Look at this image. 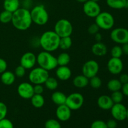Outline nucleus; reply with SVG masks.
<instances>
[{"instance_id":"obj_1","label":"nucleus","mask_w":128,"mask_h":128,"mask_svg":"<svg viewBox=\"0 0 128 128\" xmlns=\"http://www.w3.org/2000/svg\"><path fill=\"white\" fill-rule=\"evenodd\" d=\"M11 23L16 30L20 31L28 30L32 23L30 11L23 8L18 9L12 12Z\"/></svg>"},{"instance_id":"obj_2","label":"nucleus","mask_w":128,"mask_h":128,"mask_svg":"<svg viewBox=\"0 0 128 128\" xmlns=\"http://www.w3.org/2000/svg\"><path fill=\"white\" fill-rule=\"evenodd\" d=\"M60 37L54 31L44 32L39 38V45L43 51L53 52L59 49Z\"/></svg>"},{"instance_id":"obj_3","label":"nucleus","mask_w":128,"mask_h":128,"mask_svg":"<svg viewBox=\"0 0 128 128\" xmlns=\"http://www.w3.org/2000/svg\"><path fill=\"white\" fill-rule=\"evenodd\" d=\"M36 60L39 66L48 71H52L58 66L57 58L48 51L40 52L36 56Z\"/></svg>"},{"instance_id":"obj_4","label":"nucleus","mask_w":128,"mask_h":128,"mask_svg":"<svg viewBox=\"0 0 128 128\" xmlns=\"http://www.w3.org/2000/svg\"><path fill=\"white\" fill-rule=\"evenodd\" d=\"M32 22L38 26H44L49 21V14L43 5H37L30 11Z\"/></svg>"},{"instance_id":"obj_5","label":"nucleus","mask_w":128,"mask_h":128,"mask_svg":"<svg viewBox=\"0 0 128 128\" xmlns=\"http://www.w3.org/2000/svg\"><path fill=\"white\" fill-rule=\"evenodd\" d=\"M50 77L49 71L41 67L31 69L29 74V80L32 84H42Z\"/></svg>"},{"instance_id":"obj_6","label":"nucleus","mask_w":128,"mask_h":128,"mask_svg":"<svg viewBox=\"0 0 128 128\" xmlns=\"http://www.w3.org/2000/svg\"><path fill=\"white\" fill-rule=\"evenodd\" d=\"M95 23L100 29L111 30L114 25V18L110 12L107 11L101 12L95 18Z\"/></svg>"},{"instance_id":"obj_7","label":"nucleus","mask_w":128,"mask_h":128,"mask_svg":"<svg viewBox=\"0 0 128 128\" xmlns=\"http://www.w3.org/2000/svg\"><path fill=\"white\" fill-rule=\"evenodd\" d=\"M54 31L60 38L71 36L73 31V27L71 22L67 19H60L55 24Z\"/></svg>"},{"instance_id":"obj_8","label":"nucleus","mask_w":128,"mask_h":128,"mask_svg":"<svg viewBox=\"0 0 128 128\" xmlns=\"http://www.w3.org/2000/svg\"><path fill=\"white\" fill-rule=\"evenodd\" d=\"M84 102V98L80 92H72L66 98L65 104L71 111H76L81 108Z\"/></svg>"},{"instance_id":"obj_9","label":"nucleus","mask_w":128,"mask_h":128,"mask_svg":"<svg viewBox=\"0 0 128 128\" xmlns=\"http://www.w3.org/2000/svg\"><path fill=\"white\" fill-rule=\"evenodd\" d=\"M112 41L118 44L128 43V30L124 28H117L112 30L110 34Z\"/></svg>"},{"instance_id":"obj_10","label":"nucleus","mask_w":128,"mask_h":128,"mask_svg":"<svg viewBox=\"0 0 128 128\" xmlns=\"http://www.w3.org/2000/svg\"><path fill=\"white\" fill-rule=\"evenodd\" d=\"M100 70L98 62L95 60H89L83 64L82 67V74L88 78H91L93 76H97Z\"/></svg>"},{"instance_id":"obj_11","label":"nucleus","mask_w":128,"mask_h":128,"mask_svg":"<svg viewBox=\"0 0 128 128\" xmlns=\"http://www.w3.org/2000/svg\"><path fill=\"white\" fill-rule=\"evenodd\" d=\"M83 11L88 17L96 18L101 12V10L98 2L88 0L84 3Z\"/></svg>"},{"instance_id":"obj_12","label":"nucleus","mask_w":128,"mask_h":128,"mask_svg":"<svg viewBox=\"0 0 128 128\" xmlns=\"http://www.w3.org/2000/svg\"><path fill=\"white\" fill-rule=\"evenodd\" d=\"M17 92L21 98L24 100H30L34 94L33 85L31 82H21L18 86Z\"/></svg>"},{"instance_id":"obj_13","label":"nucleus","mask_w":128,"mask_h":128,"mask_svg":"<svg viewBox=\"0 0 128 128\" xmlns=\"http://www.w3.org/2000/svg\"><path fill=\"white\" fill-rule=\"evenodd\" d=\"M110 110L112 118L116 121H122L126 119L127 108L121 102L114 104Z\"/></svg>"},{"instance_id":"obj_14","label":"nucleus","mask_w":128,"mask_h":128,"mask_svg":"<svg viewBox=\"0 0 128 128\" xmlns=\"http://www.w3.org/2000/svg\"><path fill=\"white\" fill-rule=\"evenodd\" d=\"M37 63L36 56L32 52H26L22 55L20 59V65L26 70H31Z\"/></svg>"},{"instance_id":"obj_15","label":"nucleus","mask_w":128,"mask_h":128,"mask_svg":"<svg viewBox=\"0 0 128 128\" xmlns=\"http://www.w3.org/2000/svg\"><path fill=\"white\" fill-rule=\"evenodd\" d=\"M123 62L120 58H111L108 62L107 67L109 72L112 74L117 75L121 73L123 70Z\"/></svg>"},{"instance_id":"obj_16","label":"nucleus","mask_w":128,"mask_h":128,"mask_svg":"<svg viewBox=\"0 0 128 128\" xmlns=\"http://www.w3.org/2000/svg\"><path fill=\"white\" fill-rule=\"evenodd\" d=\"M56 116L60 121L65 122L68 121L71 116V110L66 104L58 106L56 110Z\"/></svg>"},{"instance_id":"obj_17","label":"nucleus","mask_w":128,"mask_h":128,"mask_svg":"<svg viewBox=\"0 0 128 128\" xmlns=\"http://www.w3.org/2000/svg\"><path fill=\"white\" fill-rule=\"evenodd\" d=\"M56 75L59 80L65 81L70 80L72 75V72L68 66H58L56 68Z\"/></svg>"},{"instance_id":"obj_18","label":"nucleus","mask_w":128,"mask_h":128,"mask_svg":"<svg viewBox=\"0 0 128 128\" xmlns=\"http://www.w3.org/2000/svg\"><path fill=\"white\" fill-rule=\"evenodd\" d=\"M97 104L100 109L108 111L111 110L114 103L112 101L111 96L108 95H102L98 99Z\"/></svg>"},{"instance_id":"obj_19","label":"nucleus","mask_w":128,"mask_h":128,"mask_svg":"<svg viewBox=\"0 0 128 128\" xmlns=\"http://www.w3.org/2000/svg\"><path fill=\"white\" fill-rule=\"evenodd\" d=\"M92 54L96 56H104L107 54L108 48L105 44L101 41L96 42L91 48Z\"/></svg>"},{"instance_id":"obj_20","label":"nucleus","mask_w":128,"mask_h":128,"mask_svg":"<svg viewBox=\"0 0 128 128\" xmlns=\"http://www.w3.org/2000/svg\"><path fill=\"white\" fill-rule=\"evenodd\" d=\"M16 80V76L12 71H5L1 75V81L6 86H11Z\"/></svg>"},{"instance_id":"obj_21","label":"nucleus","mask_w":128,"mask_h":128,"mask_svg":"<svg viewBox=\"0 0 128 128\" xmlns=\"http://www.w3.org/2000/svg\"><path fill=\"white\" fill-rule=\"evenodd\" d=\"M72 84L78 88H84L89 84V78L83 74L78 75L74 78Z\"/></svg>"},{"instance_id":"obj_22","label":"nucleus","mask_w":128,"mask_h":128,"mask_svg":"<svg viewBox=\"0 0 128 128\" xmlns=\"http://www.w3.org/2000/svg\"><path fill=\"white\" fill-rule=\"evenodd\" d=\"M66 98L67 96L66 94L61 91H55L51 95V100L57 106L64 104L66 103Z\"/></svg>"},{"instance_id":"obj_23","label":"nucleus","mask_w":128,"mask_h":128,"mask_svg":"<svg viewBox=\"0 0 128 128\" xmlns=\"http://www.w3.org/2000/svg\"><path fill=\"white\" fill-rule=\"evenodd\" d=\"M20 0H4L3 8L4 10L14 12L20 8Z\"/></svg>"},{"instance_id":"obj_24","label":"nucleus","mask_w":128,"mask_h":128,"mask_svg":"<svg viewBox=\"0 0 128 128\" xmlns=\"http://www.w3.org/2000/svg\"><path fill=\"white\" fill-rule=\"evenodd\" d=\"M106 4L111 8L121 10L126 8L127 0H106Z\"/></svg>"},{"instance_id":"obj_25","label":"nucleus","mask_w":128,"mask_h":128,"mask_svg":"<svg viewBox=\"0 0 128 128\" xmlns=\"http://www.w3.org/2000/svg\"><path fill=\"white\" fill-rule=\"evenodd\" d=\"M30 100L32 106L36 108H41L44 105L45 100L42 94H34Z\"/></svg>"},{"instance_id":"obj_26","label":"nucleus","mask_w":128,"mask_h":128,"mask_svg":"<svg viewBox=\"0 0 128 128\" xmlns=\"http://www.w3.org/2000/svg\"><path fill=\"white\" fill-rule=\"evenodd\" d=\"M122 84L120 81L117 79H112L110 80L107 84V88L111 92L121 91Z\"/></svg>"},{"instance_id":"obj_27","label":"nucleus","mask_w":128,"mask_h":128,"mask_svg":"<svg viewBox=\"0 0 128 128\" xmlns=\"http://www.w3.org/2000/svg\"><path fill=\"white\" fill-rule=\"evenodd\" d=\"M72 44V41L71 36L60 38L59 48H60L62 50H64V51H66V50H69L71 47Z\"/></svg>"},{"instance_id":"obj_28","label":"nucleus","mask_w":128,"mask_h":128,"mask_svg":"<svg viewBox=\"0 0 128 128\" xmlns=\"http://www.w3.org/2000/svg\"><path fill=\"white\" fill-rule=\"evenodd\" d=\"M57 62L58 66H68L71 61V57L67 52H61L57 58Z\"/></svg>"},{"instance_id":"obj_29","label":"nucleus","mask_w":128,"mask_h":128,"mask_svg":"<svg viewBox=\"0 0 128 128\" xmlns=\"http://www.w3.org/2000/svg\"><path fill=\"white\" fill-rule=\"evenodd\" d=\"M45 87L49 90L51 91H54L58 87V81L57 79L53 77H49L46 80L44 83Z\"/></svg>"},{"instance_id":"obj_30","label":"nucleus","mask_w":128,"mask_h":128,"mask_svg":"<svg viewBox=\"0 0 128 128\" xmlns=\"http://www.w3.org/2000/svg\"><path fill=\"white\" fill-rule=\"evenodd\" d=\"M12 12L4 10L0 13V22L3 24H7L11 22Z\"/></svg>"},{"instance_id":"obj_31","label":"nucleus","mask_w":128,"mask_h":128,"mask_svg":"<svg viewBox=\"0 0 128 128\" xmlns=\"http://www.w3.org/2000/svg\"><path fill=\"white\" fill-rule=\"evenodd\" d=\"M89 84L93 89H99L102 85V81L100 77L97 76H93L89 79Z\"/></svg>"},{"instance_id":"obj_32","label":"nucleus","mask_w":128,"mask_h":128,"mask_svg":"<svg viewBox=\"0 0 128 128\" xmlns=\"http://www.w3.org/2000/svg\"><path fill=\"white\" fill-rule=\"evenodd\" d=\"M124 94H122V91H117L114 92H112L111 98L112 99V101L114 104L116 103H121L123 100Z\"/></svg>"},{"instance_id":"obj_33","label":"nucleus","mask_w":128,"mask_h":128,"mask_svg":"<svg viewBox=\"0 0 128 128\" xmlns=\"http://www.w3.org/2000/svg\"><path fill=\"white\" fill-rule=\"evenodd\" d=\"M45 128H61L60 122L54 119H50L47 120L44 124Z\"/></svg>"},{"instance_id":"obj_34","label":"nucleus","mask_w":128,"mask_h":128,"mask_svg":"<svg viewBox=\"0 0 128 128\" xmlns=\"http://www.w3.org/2000/svg\"><path fill=\"white\" fill-rule=\"evenodd\" d=\"M111 54L112 58H120L123 54L122 48L120 46H114L111 50Z\"/></svg>"},{"instance_id":"obj_35","label":"nucleus","mask_w":128,"mask_h":128,"mask_svg":"<svg viewBox=\"0 0 128 128\" xmlns=\"http://www.w3.org/2000/svg\"><path fill=\"white\" fill-rule=\"evenodd\" d=\"M0 128H14L12 122L6 118L0 120Z\"/></svg>"},{"instance_id":"obj_36","label":"nucleus","mask_w":128,"mask_h":128,"mask_svg":"<svg viewBox=\"0 0 128 128\" xmlns=\"http://www.w3.org/2000/svg\"><path fill=\"white\" fill-rule=\"evenodd\" d=\"M91 128H108L106 122L102 120H96L92 122Z\"/></svg>"},{"instance_id":"obj_37","label":"nucleus","mask_w":128,"mask_h":128,"mask_svg":"<svg viewBox=\"0 0 128 128\" xmlns=\"http://www.w3.org/2000/svg\"><path fill=\"white\" fill-rule=\"evenodd\" d=\"M8 113V108L6 104L0 101V120L5 118Z\"/></svg>"},{"instance_id":"obj_38","label":"nucleus","mask_w":128,"mask_h":128,"mask_svg":"<svg viewBox=\"0 0 128 128\" xmlns=\"http://www.w3.org/2000/svg\"><path fill=\"white\" fill-rule=\"evenodd\" d=\"M26 69L24 67H22L21 65L17 66L15 69L14 74L16 77L18 78H22L26 74Z\"/></svg>"},{"instance_id":"obj_39","label":"nucleus","mask_w":128,"mask_h":128,"mask_svg":"<svg viewBox=\"0 0 128 128\" xmlns=\"http://www.w3.org/2000/svg\"><path fill=\"white\" fill-rule=\"evenodd\" d=\"M100 28H99V26L96 24V23H92L91 25H90L88 28V32H89V34L91 35H95L96 33L99 32Z\"/></svg>"},{"instance_id":"obj_40","label":"nucleus","mask_w":128,"mask_h":128,"mask_svg":"<svg viewBox=\"0 0 128 128\" xmlns=\"http://www.w3.org/2000/svg\"><path fill=\"white\" fill-rule=\"evenodd\" d=\"M34 92L36 94H42L44 92V87L42 84H34L33 86Z\"/></svg>"},{"instance_id":"obj_41","label":"nucleus","mask_w":128,"mask_h":128,"mask_svg":"<svg viewBox=\"0 0 128 128\" xmlns=\"http://www.w3.org/2000/svg\"><path fill=\"white\" fill-rule=\"evenodd\" d=\"M7 67L8 64L6 61L4 59L0 58V74H2V72L6 71Z\"/></svg>"},{"instance_id":"obj_42","label":"nucleus","mask_w":128,"mask_h":128,"mask_svg":"<svg viewBox=\"0 0 128 128\" xmlns=\"http://www.w3.org/2000/svg\"><path fill=\"white\" fill-rule=\"evenodd\" d=\"M106 125H107L108 128H116L118 126L117 121L114 119L110 120L106 122Z\"/></svg>"},{"instance_id":"obj_43","label":"nucleus","mask_w":128,"mask_h":128,"mask_svg":"<svg viewBox=\"0 0 128 128\" xmlns=\"http://www.w3.org/2000/svg\"><path fill=\"white\" fill-rule=\"evenodd\" d=\"M119 80L122 83V84L127 83L128 82V74H122L120 76Z\"/></svg>"},{"instance_id":"obj_44","label":"nucleus","mask_w":128,"mask_h":128,"mask_svg":"<svg viewBox=\"0 0 128 128\" xmlns=\"http://www.w3.org/2000/svg\"><path fill=\"white\" fill-rule=\"evenodd\" d=\"M121 90H122V94H123L124 96H126L128 97V82L122 84Z\"/></svg>"},{"instance_id":"obj_45","label":"nucleus","mask_w":128,"mask_h":128,"mask_svg":"<svg viewBox=\"0 0 128 128\" xmlns=\"http://www.w3.org/2000/svg\"><path fill=\"white\" fill-rule=\"evenodd\" d=\"M122 50L123 54L126 55H128V43H126L122 44Z\"/></svg>"},{"instance_id":"obj_46","label":"nucleus","mask_w":128,"mask_h":128,"mask_svg":"<svg viewBox=\"0 0 128 128\" xmlns=\"http://www.w3.org/2000/svg\"><path fill=\"white\" fill-rule=\"evenodd\" d=\"M94 37L96 40L97 41V42L101 41V40H102V35H101V34L99 32L94 35Z\"/></svg>"},{"instance_id":"obj_47","label":"nucleus","mask_w":128,"mask_h":128,"mask_svg":"<svg viewBox=\"0 0 128 128\" xmlns=\"http://www.w3.org/2000/svg\"><path fill=\"white\" fill-rule=\"evenodd\" d=\"M76 1H78V2H81V3H84V2H86V1H88V0H76Z\"/></svg>"},{"instance_id":"obj_48","label":"nucleus","mask_w":128,"mask_h":128,"mask_svg":"<svg viewBox=\"0 0 128 128\" xmlns=\"http://www.w3.org/2000/svg\"><path fill=\"white\" fill-rule=\"evenodd\" d=\"M126 119L128 120V108H127V114H126Z\"/></svg>"},{"instance_id":"obj_49","label":"nucleus","mask_w":128,"mask_h":128,"mask_svg":"<svg viewBox=\"0 0 128 128\" xmlns=\"http://www.w3.org/2000/svg\"><path fill=\"white\" fill-rule=\"evenodd\" d=\"M92 1H95V2H98L99 1H100V0H92Z\"/></svg>"},{"instance_id":"obj_50","label":"nucleus","mask_w":128,"mask_h":128,"mask_svg":"<svg viewBox=\"0 0 128 128\" xmlns=\"http://www.w3.org/2000/svg\"><path fill=\"white\" fill-rule=\"evenodd\" d=\"M126 8H128V0H127V4H126Z\"/></svg>"}]
</instances>
